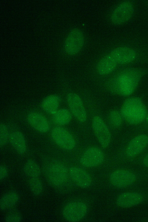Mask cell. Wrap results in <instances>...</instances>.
I'll return each instance as SVG.
<instances>
[{
	"label": "cell",
	"mask_w": 148,
	"mask_h": 222,
	"mask_svg": "<svg viewBox=\"0 0 148 222\" xmlns=\"http://www.w3.org/2000/svg\"><path fill=\"white\" fill-rule=\"evenodd\" d=\"M142 72L141 70L135 68L123 70L110 82L109 90L116 94L130 95L136 88L142 76Z\"/></svg>",
	"instance_id": "6da1fadb"
},
{
	"label": "cell",
	"mask_w": 148,
	"mask_h": 222,
	"mask_svg": "<svg viewBox=\"0 0 148 222\" xmlns=\"http://www.w3.org/2000/svg\"><path fill=\"white\" fill-rule=\"evenodd\" d=\"M121 113L129 123L135 124L140 123L144 120L147 111L141 99L134 97L125 100L121 107Z\"/></svg>",
	"instance_id": "7a4b0ae2"
},
{
	"label": "cell",
	"mask_w": 148,
	"mask_h": 222,
	"mask_svg": "<svg viewBox=\"0 0 148 222\" xmlns=\"http://www.w3.org/2000/svg\"><path fill=\"white\" fill-rule=\"evenodd\" d=\"M44 169L47 180L53 186L61 185L67 178L68 173L66 167L58 161H50L45 165Z\"/></svg>",
	"instance_id": "3957f363"
},
{
	"label": "cell",
	"mask_w": 148,
	"mask_h": 222,
	"mask_svg": "<svg viewBox=\"0 0 148 222\" xmlns=\"http://www.w3.org/2000/svg\"><path fill=\"white\" fill-rule=\"evenodd\" d=\"M84 36L79 29L75 28L70 32L65 41L64 47L66 52L70 55L78 53L84 43Z\"/></svg>",
	"instance_id": "277c9868"
},
{
	"label": "cell",
	"mask_w": 148,
	"mask_h": 222,
	"mask_svg": "<svg viewBox=\"0 0 148 222\" xmlns=\"http://www.w3.org/2000/svg\"><path fill=\"white\" fill-rule=\"evenodd\" d=\"M51 135L53 142L62 148L66 150L73 149L75 142L72 135L65 129L60 126L53 128Z\"/></svg>",
	"instance_id": "5b68a950"
},
{
	"label": "cell",
	"mask_w": 148,
	"mask_h": 222,
	"mask_svg": "<svg viewBox=\"0 0 148 222\" xmlns=\"http://www.w3.org/2000/svg\"><path fill=\"white\" fill-rule=\"evenodd\" d=\"M134 9L133 4L130 1H125L121 3L112 12L110 18L111 22L116 25L126 22L132 17Z\"/></svg>",
	"instance_id": "8992f818"
},
{
	"label": "cell",
	"mask_w": 148,
	"mask_h": 222,
	"mask_svg": "<svg viewBox=\"0 0 148 222\" xmlns=\"http://www.w3.org/2000/svg\"><path fill=\"white\" fill-rule=\"evenodd\" d=\"M87 211L86 205L81 202H73L67 204L62 212L64 218L71 222H77L82 219Z\"/></svg>",
	"instance_id": "52a82bcc"
},
{
	"label": "cell",
	"mask_w": 148,
	"mask_h": 222,
	"mask_svg": "<svg viewBox=\"0 0 148 222\" xmlns=\"http://www.w3.org/2000/svg\"><path fill=\"white\" fill-rule=\"evenodd\" d=\"M92 126L95 136L101 146L107 148L110 143L111 136L106 124L101 117L95 116L92 119Z\"/></svg>",
	"instance_id": "ba28073f"
},
{
	"label": "cell",
	"mask_w": 148,
	"mask_h": 222,
	"mask_svg": "<svg viewBox=\"0 0 148 222\" xmlns=\"http://www.w3.org/2000/svg\"><path fill=\"white\" fill-rule=\"evenodd\" d=\"M67 100L72 114L79 121L85 122L87 119V114L80 96L75 93H69L67 95Z\"/></svg>",
	"instance_id": "9c48e42d"
},
{
	"label": "cell",
	"mask_w": 148,
	"mask_h": 222,
	"mask_svg": "<svg viewBox=\"0 0 148 222\" xmlns=\"http://www.w3.org/2000/svg\"><path fill=\"white\" fill-rule=\"evenodd\" d=\"M136 179L133 173L125 170H119L113 172L110 175V181L114 186L123 188L132 184Z\"/></svg>",
	"instance_id": "30bf717a"
},
{
	"label": "cell",
	"mask_w": 148,
	"mask_h": 222,
	"mask_svg": "<svg viewBox=\"0 0 148 222\" xmlns=\"http://www.w3.org/2000/svg\"><path fill=\"white\" fill-rule=\"evenodd\" d=\"M104 159L102 151L98 148L92 147L87 149L80 159L83 166L87 167H95L101 164Z\"/></svg>",
	"instance_id": "8fae6325"
},
{
	"label": "cell",
	"mask_w": 148,
	"mask_h": 222,
	"mask_svg": "<svg viewBox=\"0 0 148 222\" xmlns=\"http://www.w3.org/2000/svg\"><path fill=\"white\" fill-rule=\"evenodd\" d=\"M110 54L117 63L126 64L131 62L135 59L136 54L133 49L126 47L122 46L113 49Z\"/></svg>",
	"instance_id": "7c38bea8"
},
{
	"label": "cell",
	"mask_w": 148,
	"mask_h": 222,
	"mask_svg": "<svg viewBox=\"0 0 148 222\" xmlns=\"http://www.w3.org/2000/svg\"><path fill=\"white\" fill-rule=\"evenodd\" d=\"M27 118L30 125L38 131L45 133L49 131L50 126L48 121L42 114L37 112H32L28 114Z\"/></svg>",
	"instance_id": "4fadbf2b"
},
{
	"label": "cell",
	"mask_w": 148,
	"mask_h": 222,
	"mask_svg": "<svg viewBox=\"0 0 148 222\" xmlns=\"http://www.w3.org/2000/svg\"><path fill=\"white\" fill-rule=\"evenodd\" d=\"M69 173L73 180L79 187L86 188L90 185L91 178L86 171L78 167H73L70 168Z\"/></svg>",
	"instance_id": "5bb4252c"
},
{
	"label": "cell",
	"mask_w": 148,
	"mask_h": 222,
	"mask_svg": "<svg viewBox=\"0 0 148 222\" xmlns=\"http://www.w3.org/2000/svg\"><path fill=\"white\" fill-rule=\"evenodd\" d=\"M148 144V136L140 135L133 138L130 142L126 150L129 157H134L140 153Z\"/></svg>",
	"instance_id": "9a60e30c"
},
{
	"label": "cell",
	"mask_w": 148,
	"mask_h": 222,
	"mask_svg": "<svg viewBox=\"0 0 148 222\" xmlns=\"http://www.w3.org/2000/svg\"><path fill=\"white\" fill-rule=\"evenodd\" d=\"M143 198L139 193L135 192H126L121 194L117 198L116 203L119 207L127 208L140 203Z\"/></svg>",
	"instance_id": "2e32d148"
},
{
	"label": "cell",
	"mask_w": 148,
	"mask_h": 222,
	"mask_svg": "<svg viewBox=\"0 0 148 222\" xmlns=\"http://www.w3.org/2000/svg\"><path fill=\"white\" fill-rule=\"evenodd\" d=\"M117 64L110 53L105 56L99 60L97 66V71L101 75H107L114 70Z\"/></svg>",
	"instance_id": "e0dca14e"
},
{
	"label": "cell",
	"mask_w": 148,
	"mask_h": 222,
	"mask_svg": "<svg viewBox=\"0 0 148 222\" xmlns=\"http://www.w3.org/2000/svg\"><path fill=\"white\" fill-rule=\"evenodd\" d=\"M9 140L13 148L19 154H24L26 151L27 146L25 136L19 131H14L10 134Z\"/></svg>",
	"instance_id": "ac0fdd59"
},
{
	"label": "cell",
	"mask_w": 148,
	"mask_h": 222,
	"mask_svg": "<svg viewBox=\"0 0 148 222\" xmlns=\"http://www.w3.org/2000/svg\"><path fill=\"white\" fill-rule=\"evenodd\" d=\"M60 99L56 95L48 96L42 101L41 107L42 109L47 113L53 115L58 110Z\"/></svg>",
	"instance_id": "d6986e66"
},
{
	"label": "cell",
	"mask_w": 148,
	"mask_h": 222,
	"mask_svg": "<svg viewBox=\"0 0 148 222\" xmlns=\"http://www.w3.org/2000/svg\"><path fill=\"white\" fill-rule=\"evenodd\" d=\"M52 116L53 122L59 126L67 124L71 121L72 114L68 109L63 108L58 109Z\"/></svg>",
	"instance_id": "ffe728a7"
},
{
	"label": "cell",
	"mask_w": 148,
	"mask_h": 222,
	"mask_svg": "<svg viewBox=\"0 0 148 222\" xmlns=\"http://www.w3.org/2000/svg\"><path fill=\"white\" fill-rule=\"evenodd\" d=\"M19 199V196L15 192H11L5 193L0 199V210L3 211L12 208L17 203Z\"/></svg>",
	"instance_id": "44dd1931"
},
{
	"label": "cell",
	"mask_w": 148,
	"mask_h": 222,
	"mask_svg": "<svg viewBox=\"0 0 148 222\" xmlns=\"http://www.w3.org/2000/svg\"><path fill=\"white\" fill-rule=\"evenodd\" d=\"M26 175L30 177H38L41 173L39 165L34 161L29 159L26 161L23 167Z\"/></svg>",
	"instance_id": "7402d4cb"
},
{
	"label": "cell",
	"mask_w": 148,
	"mask_h": 222,
	"mask_svg": "<svg viewBox=\"0 0 148 222\" xmlns=\"http://www.w3.org/2000/svg\"><path fill=\"white\" fill-rule=\"evenodd\" d=\"M28 185L31 192L35 195H38L42 192L43 184L38 177H30L29 180Z\"/></svg>",
	"instance_id": "603a6c76"
},
{
	"label": "cell",
	"mask_w": 148,
	"mask_h": 222,
	"mask_svg": "<svg viewBox=\"0 0 148 222\" xmlns=\"http://www.w3.org/2000/svg\"><path fill=\"white\" fill-rule=\"evenodd\" d=\"M122 116L119 111L113 110L110 113L109 118L110 122L112 125L115 127H118L121 124L122 122Z\"/></svg>",
	"instance_id": "cb8c5ba5"
},
{
	"label": "cell",
	"mask_w": 148,
	"mask_h": 222,
	"mask_svg": "<svg viewBox=\"0 0 148 222\" xmlns=\"http://www.w3.org/2000/svg\"><path fill=\"white\" fill-rule=\"evenodd\" d=\"M10 135L8 128L3 123L0 125V145L3 147L5 145L9 140Z\"/></svg>",
	"instance_id": "d4e9b609"
},
{
	"label": "cell",
	"mask_w": 148,
	"mask_h": 222,
	"mask_svg": "<svg viewBox=\"0 0 148 222\" xmlns=\"http://www.w3.org/2000/svg\"><path fill=\"white\" fill-rule=\"evenodd\" d=\"M22 220L21 215L17 212H13L8 214L5 217V221L6 222H19Z\"/></svg>",
	"instance_id": "484cf974"
},
{
	"label": "cell",
	"mask_w": 148,
	"mask_h": 222,
	"mask_svg": "<svg viewBox=\"0 0 148 222\" xmlns=\"http://www.w3.org/2000/svg\"><path fill=\"white\" fill-rule=\"evenodd\" d=\"M8 170L7 167L4 165H1L0 167V179L3 180L7 176L8 174Z\"/></svg>",
	"instance_id": "4316f807"
},
{
	"label": "cell",
	"mask_w": 148,
	"mask_h": 222,
	"mask_svg": "<svg viewBox=\"0 0 148 222\" xmlns=\"http://www.w3.org/2000/svg\"><path fill=\"white\" fill-rule=\"evenodd\" d=\"M143 163L145 166L148 167V155L144 157L143 159Z\"/></svg>",
	"instance_id": "83f0119b"
},
{
	"label": "cell",
	"mask_w": 148,
	"mask_h": 222,
	"mask_svg": "<svg viewBox=\"0 0 148 222\" xmlns=\"http://www.w3.org/2000/svg\"><path fill=\"white\" fill-rule=\"evenodd\" d=\"M146 120L147 122L148 123V114L147 115V117H146Z\"/></svg>",
	"instance_id": "f1b7e54d"
}]
</instances>
